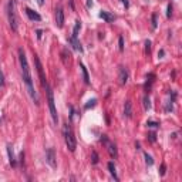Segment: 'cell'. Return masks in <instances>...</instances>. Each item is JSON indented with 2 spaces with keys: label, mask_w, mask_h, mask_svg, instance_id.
I'll list each match as a JSON object with an SVG mask.
<instances>
[{
  "label": "cell",
  "mask_w": 182,
  "mask_h": 182,
  "mask_svg": "<svg viewBox=\"0 0 182 182\" xmlns=\"http://www.w3.org/2000/svg\"><path fill=\"white\" fill-rule=\"evenodd\" d=\"M105 144H107V150H108L110 157H111V158H117V147H115L114 144H111L110 141H107Z\"/></svg>",
  "instance_id": "11"
},
{
  "label": "cell",
  "mask_w": 182,
  "mask_h": 182,
  "mask_svg": "<svg viewBox=\"0 0 182 182\" xmlns=\"http://www.w3.org/2000/svg\"><path fill=\"white\" fill-rule=\"evenodd\" d=\"M100 17L101 19H104L107 23H111V22H114V16L111 14V13H108V11H100Z\"/></svg>",
  "instance_id": "13"
},
{
  "label": "cell",
  "mask_w": 182,
  "mask_h": 182,
  "mask_svg": "<svg viewBox=\"0 0 182 182\" xmlns=\"http://www.w3.org/2000/svg\"><path fill=\"white\" fill-rule=\"evenodd\" d=\"M171 16H172V4L169 3V4H168V13H167V17L169 19Z\"/></svg>",
  "instance_id": "29"
},
{
  "label": "cell",
  "mask_w": 182,
  "mask_h": 182,
  "mask_svg": "<svg viewBox=\"0 0 182 182\" xmlns=\"http://www.w3.org/2000/svg\"><path fill=\"white\" fill-rule=\"evenodd\" d=\"M37 3H39V6H43V4H44V0H37Z\"/></svg>",
  "instance_id": "32"
},
{
  "label": "cell",
  "mask_w": 182,
  "mask_h": 182,
  "mask_svg": "<svg viewBox=\"0 0 182 182\" xmlns=\"http://www.w3.org/2000/svg\"><path fill=\"white\" fill-rule=\"evenodd\" d=\"M148 139H150L151 142H155V141H157V135H155V132H151L150 135H148Z\"/></svg>",
  "instance_id": "26"
},
{
  "label": "cell",
  "mask_w": 182,
  "mask_h": 182,
  "mask_svg": "<svg viewBox=\"0 0 182 182\" xmlns=\"http://www.w3.org/2000/svg\"><path fill=\"white\" fill-rule=\"evenodd\" d=\"M7 14H9V23L13 32H17V16H16V3L14 0L9 1V9H7Z\"/></svg>",
  "instance_id": "4"
},
{
  "label": "cell",
  "mask_w": 182,
  "mask_h": 182,
  "mask_svg": "<svg viewBox=\"0 0 182 182\" xmlns=\"http://www.w3.org/2000/svg\"><path fill=\"white\" fill-rule=\"evenodd\" d=\"M91 162H93L94 165L98 164V155H97L96 151H93V152H91Z\"/></svg>",
  "instance_id": "21"
},
{
  "label": "cell",
  "mask_w": 182,
  "mask_h": 182,
  "mask_svg": "<svg viewBox=\"0 0 182 182\" xmlns=\"http://www.w3.org/2000/svg\"><path fill=\"white\" fill-rule=\"evenodd\" d=\"M1 87H4V75L0 71V88H1Z\"/></svg>",
  "instance_id": "28"
},
{
  "label": "cell",
  "mask_w": 182,
  "mask_h": 182,
  "mask_svg": "<svg viewBox=\"0 0 182 182\" xmlns=\"http://www.w3.org/2000/svg\"><path fill=\"white\" fill-rule=\"evenodd\" d=\"M124 114H125V117L127 118L132 117V104H131L129 100L125 101V105H124Z\"/></svg>",
  "instance_id": "12"
},
{
  "label": "cell",
  "mask_w": 182,
  "mask_h": 182,
  "mask_svg": "<svg viewBox=\"0 0 182 182\" xmlns=\"http://www.w3.org/2000/svg\"><path fill=\"white\" fill-rule=\"evenodd\" d=\"M121 1L124 3V6H125V7H128V1H127V0H121Z\"/></svg>",
  "instance_id": "33"
},
{
  "label": "cell",
  "mask_w": 182,
  "mask_h": 182,
  "mask_svg": "<svg viewBox=\"0 0 182 182\" xmlns=\"http://www.w3.org/2000/svg\"><path fill=\"white\" fill-rule=\"evenodd\" d=\"M158 56H160V57H162V56H164V50H161L160 53H158Z\"/></svg>",
  "instance_id": "34"
},
{
  "label": "cell",
  "mask_w": 182,
  "mask_h": 182,
  "mask_svg": "<svg viewBox=\"0 0 182 182\" xmlns=\"http://www.w3.org/2000/svg\"><path fill=\"white\" fill-rule=\"evenodd\" d=\"M108 169H110V174L114 176V179L118 181V176H117V172H115V165H114V162H108Z\"/></svg>",
  "instance_id": "16"
},
{
  "label": "cell",
  "mask_w": 182,
  "mask_h": 182,
  "mask_svg": "<svg viewBox=\"0 0 182 182\" xmlns=\"http://www.w3.org/2000/svg\"><path fill=\"white\" fill-rule=\"evenodd\" d=\"M144 157H145V162H147V165H154V160H152V157L148 155V154H144Z\"/></svg>",
  "instance_id": "20"
},
{
  "label": "cell",
  "mask_w": 182,
  "mask_h": 182,
  "mask_svg": "<svg viewBox=\"0 0 182 182\" xmlns=\"http://www.w3.org/2000/svg\"><path fill=\"white\" fill-rule=\"evenodd\" d=\"M158 23H157V14H152V29H157Z\"/></svg>",
  "instance_id": "25"
},
{
  "label": "cell",
  "mask_w": 182,
  "mask_h": 182,
  "mask_svg": "<svg viewBox=\"0 0 182 182\" xmlns=\"http://www.w3.org/2000/svg\"><path fill=\"white\" fill-rule=\"evenodd\" d=\"M63 134H64V139H65V145L70 152H74L75 151V147H77V142H75V138H74V134H73V129L68 124H64L63 127Z\"/></svg>",
  "instance_id": "2"
},
{
  "label": "cell",
  "mask_w": 182,
  "mask_h": 182,
  "mask_svg": "<svg viewBox=\"0 0 182 182\" xmlns=\"http://www.w3.org/2000/svg\"><path fill=\"white\" fill-rule=\"evenodd\" d=\"M144 108H145V111H148V110H151V100H150V97L148 96H145L144 97Z\"/></svg>",
  "instance_id": "18"
},
{
  "label": "cell",
  "mask_w": 182,
  "mask_h": 182,
  "mask_svg": "<svg viewBox=\"0 0 182 182\" xmlns=\"http://www.w3.org/2000/svg\"><path fill=\"white\" fill-rule=\"evenodd\" d=\"M145 53H147V54L151 53V41H150V40H147V41H145Z\"/></svg>",
  "instance_id": "24"
},
{
  "label": "cell",
  "mask_w": 182,
  "mask_h": 182,
  "mask_svg": "<svg viewBox=\"0 0 182 182\" xmlns=\"http://www.w3.org/2000/svg\"><path fill=\"white\" fill-rule=\"evenodd\" d=\"M56 26L58 27V29H61L63 26H64V11L61 7H58L57 10H56Z\"/></svg>",
  "instance_id": "7"
},
{
  "label": "cell",
  "mask_w": 182,
  "mask_h": 182,
  "mask_svg": "<svg viewBox=\"0 0 182 182\" xmlns=\"http://www.w3.org/2000/svg\"><path fill=\"white\" fill-rule=\"evenodd\" d=\"M118 80H119L121 86L127 84V81H128V73H127V70L124 67H119V77H118Z\"/></svg>",
  "instance_id": "8"
},
{
  "label": "cell",
  "mask_w": 182,
  "mask_h": 182,
  "mask_svg": "<svg viewBox=\"0 0 182 182\" xmlns=\"http://www.w3.org/2000/svg\"><path fill=\"white\" fill-rule=\"evenodd\" d=\"M37 39H41V36H43V32H41V30H37Z\"/></svg>",
  "instance_id": "30"
},
{
  "label": "cell",
  "mask_w": 182,
  "mask_h": 182,
  "mask_svg": "<svg viewBox=\"0 0 182 182\" xmlns=\"http://www.w3.org/2000/svg\"><path fill=\"white\" fill-rule=\"evenodd\" d=\"M24 11H26V14L29 16V19H30V20H34V22H40V20H41V16H40L37 11L32 10V9H29V7H27Z\"/></svg>",
  "instance_id": "9"
},
{
  "label": "cell",
  "mask_w": 182,
  "mask_h": 182,
  "mask_svg": "<svg viewBox=\"0 0 182 182\" xmlns=\"http://www.w3.org/2000/svg\"><path fill=\"white\" fill-rule=\"evenodd\" d=\"M46 160H47V164H48L51 168H56V167H57L56 152H54L53 148H48V150H47V152H46Z\"/></svg>",
  "instance_id": "6"
},
{
  "label": "cell",
  "mask_w": 182,
  "mask_h": 182,
  "mask_svg": "<svg viewBox=\"0 0 182 182\" xmlns=\"http://www.w3.org/2000/svg\"><path fill=\"white\" fill-rule=\"evenodd\" d=\"M34 63H36V68H37V73H39V77H40V81H41V86H46L47 84V81H46V77H44V71H43V65L40 63V60H39V57L37 56H34Z\"/></svg>",
  "instance_id": "5"
},
{
  "label": "cell",
  "mask_w": 182,
  "mask_h": 182,
  "mask_svg": "<svg viewBox=\"0 0 182 182\" xmlns=\"http://www.w3.org/2000/svg\"><path fill=\"white\" fill-rule=\"evenodd\" d=\"M80 68H81V71H83V77H84L86 84H90V75H88V71H87L86 65L83 64V63H80Z\"/></svg>",
  "instance_id": "15"
},
{
  "label": "cell",
  "mask_w": 182,
  "mask_h": 182,
  "mask_svg": "<svg viewBox=\"0 0 182 182\" xmlns=\"http://www.w3.org/2000/svg\"><path fill=\"white\" fill-rule=\"evenodd\" d=\"M147 125H148L150 128H157V127H160V122H155V121H148V122H147Z\"/></svg>",
  "instance_id": "22"
},
{
  "label": "cell",
  "mask_w": 182,
  "mask_h": 182,
  "mask_svg": "<svg viewBox=\"0 0 182 182\" xmlns=\"http://www.w3.org/2000/svg\"><path fill=\"white\" fill-rule=\"evenodd\" d=\"M118 46H119V51H124V39L119 36V39H118Z\"/></svg>",
  "instance_id": "23"
},
{
  "label": "cell",
  "mask_w": 182,
  "mask_h": 182,
  "mask_svg": "<svg viewBox=\"0 0 182 182\" xmlns=\"http://www.w3.org/2000/svg\"><path fill=\"white\" fill-rule=\"evenodd\" d=\"M96 104H97V98H93V100H90V101L87 103L86 105H84V108H86V110H90V108L94 107Z\"/></svg>",
  "instance_id": "19"
},
{
  "label": "cell",
  "mask_w": 182,
  "mask_h": 182,
  "mask_svg": "<svg viewBox=\"0 0 182 182\" xmlns=\"http://www.w3.org/2000/svg\"><path fill=\"white\" fill-rule=\"evenodd\" d=\"M68 41L73 44L74 50L80 51V53H83V46H81V43L78 41V39H77V37H70V39H68Z\"/></svg>",
  "instance_id": "10"
},
{
  "label": "cell",
  "mask_w": 182,
  "mask_h": 182,
  "mask_svg": "<svg viewBox=\"0 0 182 182\" xmlns=\"http://www.w3.org/2000/svg\"><path fill=\"white\" fill-rule=\"evenodd\" d=\"M7 154H9L10 165L11 167H16V158H14V154H13V148H11V145H7Z\"/></svg>",
  "instance_id": "14"
},
{
  "label": "cell",
  "mask_w": 182,
  "mask_h": 182,
  "mask_svg": "<svg viewBox=\"0 0 182 182\" xmlns=\"http://www.w3.org/2000/svg\"><path fill=\"white\" fill-rule=\"evenodd\" d=\"M46 88V93H47V101H48V108H50V114H51V118H53L54 124H57L58 121V115H57V110H56V104H54V97H53V90L48 84L44 86Z\"/></svg>",
  "instance_id": "3"
},
{
  "label": "cell",
  "mask_w": 182,
  "mask_h": 182,
  "mask_svg": "<svg viewBox=\"0 0 182 182\" xmlns=\"http://www.w3.org/2000/svg\"><path fill=\"white\" fill-rule=\"evenodd\" d=\"M165 172H167V167H165V164H162V165H161V171H160L161 176H164V175H165Z\"/></svg>",
  "instance_id": "27"
},
{
  "label": "cell",
  "mask_w": 182,
  "mask_h": 182,
  "mask_svg": "<svg viewBox=\"0 0 182 182\" xmlns=\"http://www.w3.org/2000/svg\"><path fill=\"white\" fill-rule=\"evenodd\" d=\"M19 58H20V65H22V73H23V80L26 83V87L29 90V94L33 98V101L36 104H39V98H37V94L34 91V87H33V81H32V75H30V67H29V63H27V57L24 54V50L20 48L19 50Z\"/></svg>",
  "instance_id": "1"
},
{
  "label": "cell",
  "mask_w": 182,
  "mask_h": 182,
  "mask_svg": "<svg viewBox=\"0 0 182 182\" xmlns=\"http://www.w3.org/2000/svg\"><path fill=\"white\" fill-rule=\"evenodd\" d=\"M91 6H93V0H87V7L90 9Z\"/></svg>",
  "instance_id": "31"
},
{
  "label": "cell",
  "mask_w": 182,
  "mask_h": 182,
  "mask_svg": "<svg viewBox=\"0 0 182 182\" xmlns=\"http://www.w3.org/2000/svg\"><path fill=\"white\" fill-rule=\"evenodd\" d=\"M81 29V22L80 20H77L75 22V26H74V30H73V36L71 37H77L78 36V30Z\"/></svg>",
  "instance_id": "17"
}]
</instances>
